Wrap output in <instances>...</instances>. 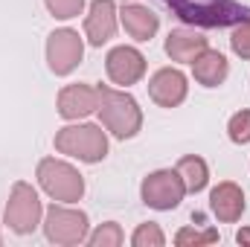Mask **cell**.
<instances>
[{
  "label": "cell",
  "instance_id": "6da1fadb",
  "mask_svg": "<svg viewBox=\"0 0 250 247\" xmlns=\"http://www.w3.org/2000/svg\"><path fill=\"white\" fill-rule=\"evenodd\" d=\"M184 23L201 29H224L250 21V6L242 0H163Z\"/></svg>",
  "mask_w": 250,
  "mask_h": 247
},
{
  "label": "cell",
  "instance_id": "7a4b0ae2",
  "mask_svg": "<svg viewBox=\"0 0 250 247\" xmlns=\"http://www.w3.org/2000/svg\"><path fill=\"white\" fill-rule=\"evenodd\" d=\"M99 120L102 125L117 137V140H131L137 137V131L143 128V111L137 105V99L125 90H114L108 84H99Z\"/></svg>",
  "mask_w": 250,
  "mask_h": 247
},
{
  "label": "cell",
  "instance_id": "3957f363",
  "mask_svg": "<svg viewBox=\"0 0 250 247\" xmlns=\"http://www.w3.org/2000/svg\"><path fill=\"white\" fill-rule=\"evenodd\" d=\"M56 151L82 163H99L108 154V137L99 125H67L56 134Z\"/></svg>",
  "mask_w": 250,
  "mask_h": 247
},
{
  "label": "cell",
  "instance_id": "277c9868",
  "mask_svg": "<svg viewBox=\"0 0 250 247\" xmlns=\"http://www.w3.org/2000/svg\"><path fill=\"white\" fill-rule=\"evenodd\" d=\"M35 178H38L41 189H44L53 201H59V204H76V201H82V195H84V178H82L70 163L56 160V157L41 160Z\"/></svg>",
  "mask_w": 250,
  "mask_h": 247
},
{
  "label": "cell",
  "instance_id": "5b68a950",
  "mask_svg": "<svg viewBox=\"0 0 250 247\" xmlns=\"http://www.w3.org/2000/svg\"><path fill=\"white\" fill-rule=\"evenodd\" d=\"M41 215H44V206H41L38 192L29 184L18 181L9 192V204H6V215H3L9 230L18 233V236H29V233L38 230Z\"/></svg>",
  "mask_w": 250,
  "mask_h": 247
},
{
  "label": "cell",
  "instance_id": "8992f818",
  "mask_svg": "<svg viewBox=\"0 0 250 247\" xmlns=\"http://www.w3.org/2000/svg\"><path fill=\"white\" fill-rule=\"evenodd\" d=\"M184 195H187V186H184L181 175H178L175 169L151 172V175L143 181V186H140V198H143V204L151 206V209H160V212L175 209V206L184 201Z\"/></svg>",
  "mask_w": 250,
  "mask_h": 247
},
{
  "label": "cell",
  "instance_id": "52a82bcc",
  "mask_svg": "<svg viewBox=\"0 0 250 247\" xmlns=\"http://www.w3.org/2000/svg\"><path fill=\"white\" fill-rule=\"evenodd\" d=\"M44 233L53 245H82L87 239V215L82 209L53 204L47 209V218H44Z\"/></svg>",
  "mask_w": 250,
  "mask_h": 247
},
{
  "label": "cell",
  "instance_id": "ba28073f",
  "mask_svg": "<svg viewBox=\"0 0 250 247\" xmlns=\"http://www.w3.org/2000/svg\"><path fill=\"white\" fill-rule=\"evenodd\" d=\"M84 56V44L76 29H56L47 38V64L56 76H70Z\"/></svg>",
  "mask_w": 250,
  "mask_h": 247
},
{
  "label": "cell",
  "instance_id": "9c48e42d",
  "mask_svg": "<svg viewBox=\"0 0 250 247\" xmlns=\"http://www.w3.org/2000/svg\"><path fill=\"white\" fill-rule=\"evenodd\" d=\"M105 70L114 84H137L146 76V56L134 47H114L105 59Z\"/></svg>",
  "mask_w": 250,
  "mask_h": 247
},
{
  "label": "cell",
  "instance_id": "30bf717a",
  "mask_svg": "<svg viewBox=\"0 0 250 247\" xmlns=\"http://www.w3.org/2000/svg\"><path fill=\"white\" fill-rule=\"evenodd\" d=\"M187 76L178 67H163L148 79V96L160 105V108H178L187 99Z\"/></svg>",
  "mask_w": 250,
  "mask_h": 247
},
{
  "label": "cell",
  "instance_id": "8fae6325",
  "mask_svg": "<svg viewBox=\"0 0 250 247\" xmlns=\"http://www.w3.org/2000/svg\"><path fill=\"white\" fill-rule=\"evenodd\" d=\"M117 3L114 0H93L90 12L84 18V35L93 47H102L114 38L117 32Z\"/></svg>",
  "mask_w": 250,
  "mask_h": 247
},
{
  "label": "cell",
  "instance_id": "7c38bea8",
  "mask_svg": "<svg viewBox=\"0 0 250 247\" xmlns=\"http://www.w3.org/2000/svg\"><path fill=\"white\" fill-rule=\"evenodd\" d=\"M96 108H99V90L90 84H67L59 93V114L64 120L90 117Z\"/></svg>",
  "mask_w": 250,
  "mask_h": 247
},
{
  "label": "cell",
  "instance_id": "4fadbf2b",
  "mask_svg": "<svg viewBox=\"0 0 250 247\" xmlns=\"http://www.w3.org/2000/svg\"><path fill=\"white\" fill-rule=\"evenodd\" d=\"M209 206H212L218 221H224V224L239 221L242 212H245V192H242V186H236L233 181L218 184L209 192Z\"/></svg>",
  "mask_w": 250,
  "mask_h": 247
},
{
  "label": "cell",
  "instance_id": "5bb4252c",
  "mask_svg": "<svg viewBox=\"0 0 250 247\" xmlns=\"http://www.w3.org/2000/svg\"><path fill=\"white\" fill-rule=\"evenodd\" d=\"M204 50H207V38L195 29H172L166 35V56L172 62L192 64Z\"/></svg>",
  "mask_w": 250,
  "mask_h": 247
},
{
  "label": "cell",
  "instance_id": "9a60e30c",
  "mask_svg": "<svg viewBox=\"0 0 250 247\" xmlns=\"http://www.w3.org/2000/svg\"><path fill=\"white\" fill-rule=\"evenodd\" d=\"M192 73H195V82L204 84V87H218L227 82L230 76V62L218 53V50H204L195 62H192Z\"/></svg>",
  "mask_w": 250,
  "mask_h": 247
},
{
  "label": "cell",
  "instance_id": "2e32d148",
  "mask_svg": "<svg viewBox=\"0 0 250 247\" xmlns=\"http://www.w3.org/2000/svg\"><path fill=\"white\" fill-rule=\"evenodd\" d=\"M120 21H123L125 32H128L134 41H151V38H154V32H157V26H160L157 15H154L148 6H140V3L123 6Z\"/></svg>",
  "mask_w": 250,
  "mask_h": 247
},
{
  "label": "cell",
  "instance_id": "e0dca14e",
  "mask_svg": "<svg viewBox=\"0 0 250 247\" xmlns=\"http://www.w3.org/2000/svg\"><path fill=\"white\" fill-rule=\"evenodd\" d=\"M175 172L181 175L187 192H201V189H207V184H209V169H207V163H204L201 157H195V154L181 157V163L175 166Z\"/></svg>",
  "mask_w": 250,
  "mask_h": 247
},
{
  "label": "cell",
  "instance_id": "ac0fdd59",
  "mask_svg": "<svg viewBox=\"0 0 250 247\" xmlns=\"http://www.w3.org/2000/svg\"><path fill=\"white\" fill-rule=\"evenodd\" d=\"M212 242H218V230H212V227H204V230L184 227L175 236V245H181V247H201V245H212Z\"/></svg>",
  "mask_w": 250,
  "mask_h": 247
},
{
  "label": "cell",
  "instance_id": "d6986e66",
  "mask_svg": "<svg viewBox=\"0 0 250 247\" xmlns=\"http://www.w3.org/2000/svg\"><path fill=\"white\" fill-rule=\"evenodd\" d=\"M123 227L117 224V221H105V224H99L96 227V233L87 239L93 247H120L123 245Z\"/></svg>",
  "mask_w": 250,
  "mask_h": 247
},
{
  "label": "cell",
  "instance_id": "ffe728a7",
  "mask_svg": "<svg viewBox=\"0 0 250 247\" xmlns=\"http://www.w3.org/2000/svg\"><path fill=\"white\" fill-rule=\"evenodd\" d=\"M131 245L134 247H163L166 245V236H163V230L157 227V224H140L137 230H134V236H131Z\"/></svg>",
  "mask_w": 250,
  "mask_h": 247
},
{
  "label": "cell",
  "instance_id": "44dd1931",
  "mask_svg": "<svg viewBox=\"0 0 250 247\" xmlns=\"http://www.w3.org/2000/svg\"><path fill=\"white\" fill-rule=\"evenodd\" d=\"M227 134L236 145H248L250 143V111H239L230 117V125H227Z\"/></svg>",
  "mask_w": 250,
  "mask_h": 247
},
{
  "label": "cell",
  "instance_id": "7402d4cb",
  "mask_svg": "<svg viewBox=\"0 0 250 247\" xmlns=\"http://www.w3.org/2000/svg\"><path fill=\"white\" fill-rule=\"evenodd\" d=\"M50 15L59 18V21H70V18H79L82 9H84V0H44Z\"/></svg>",
  "mask_w": 250,
  "mask_h": 247
},
{
  "label": "cell",
  "instance_id": "603a6c76",
  "mask_svg": "<svg viewBox=\"0 0 250 247\" xmlns=\"http://www.w3.org/2000/svg\"><path fill=\"white\" fill-rule=\"evenodd\" d=\"M230 47H233L236 56L250 59V21L239 23V26L233 29V35H230Z\"/></svg>",
  "mask_w": 250,
  "mask_h": 247
},
{
  "label": "cell",
  "instance_id": "cb8c5ba5",
  "mask_svg": "<svg viewBox=\"0 0 250 247\" xmlns=\"http://www.w3.org/2000/svg\"><path fill=\"white\" fill-rule=\"evenodd\" d=\"M236 242H239V245H250V230H239Z\"/></svg>",
  "mask_w": 250,
  "mask_h": 247
}]
</instances>
